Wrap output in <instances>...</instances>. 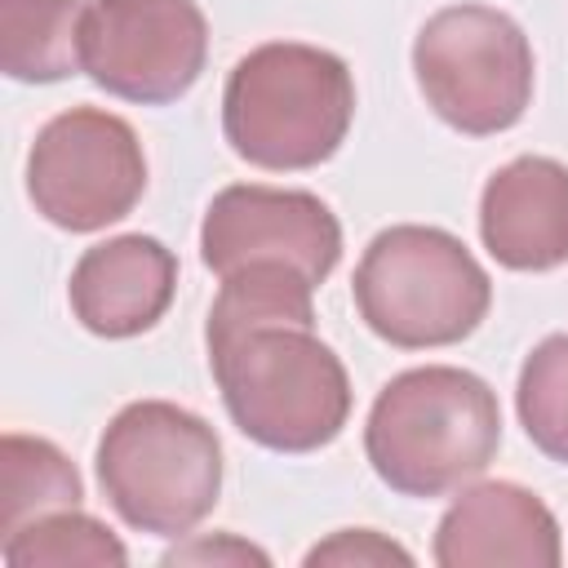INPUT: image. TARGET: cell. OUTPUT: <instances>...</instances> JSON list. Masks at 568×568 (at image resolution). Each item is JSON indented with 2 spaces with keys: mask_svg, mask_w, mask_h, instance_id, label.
Returning a JSON list of instances; mask_svg holds the SVG:
<instances>
[{
  "mask_svg": "<svg viewBox=\"0 0 568 568\" xmlns=\"http://www.w3.org/2000/svg\"><path fill=\"white\" fill-rule=\"evenodd\" d=\"M209 58L195 0H84L80 67L111 98L164 106L191 93Z\"/></svg>",
  "mask_w": 568,
  "mask_h": 568,
  "instance_id": "ba28073f",
  "label": "cell"
},
{
  "mask_svg": "<svg viewBox=\"0 0 568 568\" xmlns=\"http://www.w3.org/2000/svg\"><path fill=\"white\" fill-rule=\"evenodd\" d=\"M98 484L129 528L186 537L217 506L222 439L182 404H124L98 439Z\"/></svg>",
  "mask_w": 568,
  "mask_h": 568,
  "instance_id": "277c9868",
  "label": "cell"
},
{
  "mask_svg": "<svg viewBox=\"0 0 568 568\" xmlns=\"http://www.w3.org/2000/svg\"><path fill=\"white\" fill-rule=\"evenodd\" d=\"M200 257L217 280L244 266H288L320 288L342 257V226L311 191L235 182L204 209Z\"/></svg>",
  "mask_w": 568,
  "mask_h": 568,
  "instance_id": "9c48e42d",
  "label": "cell"
},
{
  "mask_svg": "<svg viewBox=\"0 0 568 568\" xmlns=\"http://www.w3.org/2000/svg\"><path fill=\"white\" fill-rule=\"evenodd\" d=\"M501 448V408L484 377L426 364L390 377L364 426L377 479L399 497H444L466 488Z\"/></svg>",
  "mask_w": 568,
  "mask_h": 568,
  "instance_id": "7a4b0ae2",
  "label": "cell"
},
{
  "mask_svg": "<svg viewBox=\"0 0 568 568\" xmlns=\"http://www.w3.org/2000/svg\"><path fill=\"white\" fill-rule=\"evenodd\" d=\"M479 240L506 271H555L568 262V164L519 155L479 195Z\"/></svg>",
  "mask_w": 568,
  "mask_h": 568,
  "instance_id": "8fae6325",
  "label": "cell"
},
{
  "mask_svg": "<svg viewBox=\"0 0 568 568\" xmlns=\"http://www.w3.org/2000/svg\"><path fill=\"white\" fill-rule=\"evenodd\" d=\"M359 320L399 351H430L470 337L488 306L493 280L475 253L439 226H386L368 240L351 280Z\"/></svg>",
  "mask_w": 568,
  "mask_h": 568,
  "instance_id": "5b68a950",
  "label": "cell"
},
{
  "mask_svg": "<svg viewBox=\"0 0 568 568\" xmlns=\"http://www.w3.org/2000/svg\"><path fill=\"white\" fill-rule=\"evenodd\" d=\"M413 75L426 106L457 133H506L532 102V44L501 9L448 4L422 22Z\"/></svg>",
  "mask_w": 568,
  "mask_h": 568,
  "instance_id": "8992f818",
  "label": "cell"
},
{
  "mask_svg": "<svg viewBox=\"0 0 568 568\" xmlns=\"http://www.w3.org/2000/svg\"><path fill=\"white\" fill-rule=\"evenodd\" d=\"M315 284L288 266H244L222 280L204 342L240 435L271 453H315L351 417V377L315 337Z\"/></svg>",
  "mask_w": 568,
  "mask_h": 568,
  "instance_id": "6da1fadb",
  "label": "cell"
},
{
  "mask_svg": "<svg viewBox=\"0 0 568 568\" xmlns=\"http://www.w3.org/2000/svg\"><path fill=\"white\" fill-rule=\"evenodd\" d=\"M146 191V155L129 120L71 106L53 115L27 155V195L36 213L71 235L102 231L138 209Z\"/></svg>",
  "mask_w": 568,
  "mask_h": 568,
  "instance_id": "52a82bcc",
  "label": "cell"
},
{
  "mask_svg": "<svg viewBox=\"0 0 568 568\" xmlns=\"http://www.w3.org/2000/svg\"><path fill=\"white\" fill-rule=\"evenodd\" d=\"M84 0H0V71L22 84H53L80 67Z\"/></svg>",
  "mask_w": 568,
  "mask_h": 568,
  "instance_id": "4fadbf2b",
  "label": "cell"
},
{
  "mask_svg": "<svg viewBox=\"0 0 568 568\" xmlns=\"http://www.w3.org/2000/svg\"><path fill=\"white\" fill-rule=\"evenodd\" d=\"M80 501H84L80 470L58 444L40 435H18V430L0 439V532L4 537L40 515L71 510Z\"/></svg>",
  "mask_w": 568,
  "mask_h": 568,
  "instance_id": "5bb4252c",
  "label": "cell"
},
{
  "mask_svg": "<svg viewBox=\"0 0 568 568\" xmlns=\"http://www.w3.org/2000/svg\"><path fill=\"white\" fill-rule=\"evenodd\" d=\"M564 559L550 506L506 479L462 488L435 528L439 568H555Z\"/></svg>",
  "mask_w": 568,
  "mask_h": 568,
  "instance_id": "30bf717a",
  "label": "cell"
},
{
  "mask_svg": "<svg viewBox=\"0 0 568 568\" xmlns=\"http://www.w3.org/2000/svg\"><path fill=\"white\" fill-rule=\"evenodd\" d=\"M320 564H342V568H382V564H413V555L404 546H395L390 537L373 532V528H342L328 541L306 550V568Z\"/></svg>",
  "mask_w": 568,
  "mask_h": 568,
  "instance_id": "e0dca14e",
  "label": "cell"
},
{
  "mask_svg": "<svg viewBox=\"0 0 568 568\" xmlns=\"http://www.w3.org/2000/svg\"><path fill=\"white\" fill-rule=\"evenodd\" d=\"M351 120V67L337 53L297 40L248 49L222 89V133L231 151L271 173H297L333 160Z\"/></svg>",
  "mask_w": 568,
  "mask_h": 568,
  "instance_id": "3957f363",
  "label": "cell"
},
{
  "mask_svg": "<svg viewBox=\"0 0 568 568\" xmlns=\"http://www.w3.org/2000/svg\"><path fill=\"white\" fill-rule=\"evenodd\" d=\"M178 288V257L155 235H115L80 253L67 297L98 337H138L155 328Z\"/></svg>",
  "mask_w": 568,
  "mask_h": 568,
  "instance_id": "7c38bea8",
  "label": "cell"
},
{
  "mask_svg": "<svg viewBox=\"0 0 568 568\" xmlns=\"http://www.w3.org/2000/svg\"><path fill=\"white\" fill-rule=\"evenodd\" d=\"M164 564H271L266 550L240 541V537H195L164 555Z\"/></svg>",
  "mask_w": 568,
  "mask_h": 568,
  "instance_id": "ac0fdd59",
  "label": "cell"
},
{
  "mask_svg": "<svg viewBox=\"0 0 568 568\" xmlns=\"http://www.w3.org/2000/svg\"><path fill=\"white\" fill-rule=\"evenodd\" d=\"M515 408L524 435L559 466H568V333L541 337L515 386Z\"/></svg>",
  "mask_w": 568,
  "mask_h": 568,
  "instance_id": "2e32d148",
  "label": "cell"
},
{
  "mask_svg": "<svg viewBox=\"0 0 568 568\" xmlns=\"http://www.w3.org/2000/svg\"><path fill=\"white\" fill-rule=\"evenodd\" d=\"M9 568H71V564H93V568H124L129 550L124 541L80 506L40 515L22 524L18 532L4 537L0 546Z\"/></svg>",
  "mask_w": 568,
  "mask_h": 568,
  "instance_id": "9a60e30c",
  "label": "cell"
}]
</instances>
